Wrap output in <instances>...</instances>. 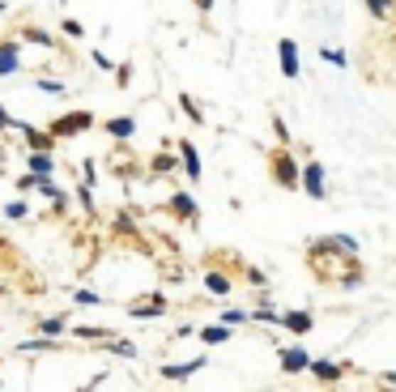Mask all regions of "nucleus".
Returning <instances> with one entry per match:
<instances>
[{
  "instance_id": "dca6fc26",
  "label": "nucleus",
  "mask_w": 396,
  "mask_h": 392,
  "mask_svg": "<svg viewBox=\"0 0 396 392\" xmlns=\"http://www.w3.org/2000/svg\"><path fill=\"white\" fill-rule=\"evenodd\" d=\"M200 341H205V346H222V341H230V324H222V329H200Z\"/></svg>"
},
{
  "instance_id": "f8f14e48",
  "label": "nucleus",
  "mask_w": 396,
  "mask_h": 392,
  "mask_svg": "<svg viewBox=\"0 0 396 392\" xmlns=\"http://www.w3.org/2000/svg\"><path fill=\"white\" fill-rule=\"evenodd\" d=\"M13 128H21V132H26V145H30V149H51V141H55L51 132H38V128H26V124H13Z\"/></svg>"
},
{
  "instance_id": "7ed1b4c3",
  "label": "nucleus",
  "mask_w": 396,
  "mask_h": 392,
  "mask_svg": "<svg viewBox=\"0 0 396 392\" xmlns=\"http://www.w3.org/2000/svg\"><path fill=\"white\" fill-rule=\"evenodd\" d=\"M94 124V115L90 111H73V115H64L60 124H55V137H73V132H85Z\"/></svg>"
},
{
  "instance_id": "c756f323",
  "label": "nucleus",
  "mask_w": 396,
  "mask_h": 392,
  "mask_svg": "<svg viewBox=\"0 0 396 392\" xmlns=\"http://www.w3.org/2000/svg\"><path fill=\"white\" fill-rule=\"evenodd\" d=\"M247 282H252V286H269V277H264L260 269H247Z\"/></svg>"
},
{
  "instance_id": "4be33fe9",
  "label": "nucleus",
  "mask_w": 396,
  "mask_h": 392,
  "mask_svg": "<svg viewBox=\"0 0 396 392\" xmlns=\"http://www.w3.org/2000/svg\"><path fill=\"white\" fill-rule=\"evenodd\" d=\"M26 38H30V43H38V47H51V43H55V38H51V34H43L38 26H30V30H26Z\"/></svg>"
},
{
  "instance_id": "6ab92c4d",
  "label": "nucleus",
  "mask_w": 396,
  "mask_h": 392,
  "mask_svg": "<svg viewBox=\"0 0 396 392\" xmlns=\"http://www.w3.org/2000/svg\"><path fill=\"white\" fill-rule=\"evenodd\" d=\"M273 137H277V145H290V128H286L282 115H273Z\"/></svg>"
},
{
  "instance_id": "a878e982",
  "label": "nucleus",
  "mask_w": 396,
  "mask_h": 392,
  "mask_svg": "<svg viewBox=\"0 0 396 392\" xmlns=\"http://www.w3.org/2000/svg\"><path fill=\"white\" fill-rule=\"evenodd\" d=\"M4 213H9V218H13V222H21V218H26V213H30V205H26V201H13V205H9V209H4Z\"/></svg>"
},
{
  "instance_id": "6e6552de",
  "label": "nucleus",
  "mask_w": 396,
  "mask_h": 392,
  "mask_svg": "<svg viewBox=\"0 0 396 392\" xmlns=\"http://www.w3.org/2000/svg\"><path fill=\"white\" fill-rule=\"evenodd\" d=\"M171 213L183 218V222H196V201H192L188 192H175V196H171Z\"/></svg>"
},
{
  "instance_id": "9b49d317",
  "label": "nucleus",
  "mask_w": 396,
  "mask_h": 392,
  "mask_svg": "<svg viewBox=\"0 0 396 392\" xmlns=\"http://www.w3.org/2000/svg\"><path fill=\"white\" fill-rule=\"evenodd\" d=\"M17 68V43H0V77H13Z\"/></svg>"
},
{
  "instance_id": "c85d7f7f",
  "label": "nucleus",
  "mask_w": 396,
  "mask_h": 392,
  "mask_svg": "<svg viewBox=\"0 0 396 392\" xmlns=\"http://www.w3.org/2000/svg\"><path fill=\"white\" fill-rule=\"evenodd\" d=\"M38 90H47V94H64V85H60V81H47V77L38 81Z\"/></svg>"
},
{
  "instance_id": "39448f33",
  "label": "nucleus",
  "mask_w": 396,
  "mask_h": 392,
  "mask_svg": "<svg viewBox=\"0 0 396 392\" xmlns=\"http://www.w3.org/2000/svg\"><path fill=\"white\" fill-rule=\"evenodd\" d=\"M179 162H183V171H188V179L196 184L205 171H200V154H196V145L192 141H179Z\"/></svg>"
},
{
  "instance_id": "bb28decb",
  "label": "nucleus",
  "mask_w": 396,
  "mask_h": 392,
  "mask_svg": "<svg viewBox=\"0 0 396 392\" xmlns=\"http://www.w3.org/2000/svg\"><path fill=\"white\" fill-rule=\"evenodd\" d=\"M367 9H371L375 17H388V13H392V0H367Z\"/></svg>"
},
{
  "instance_id": "5701e85b",
  "label": "nucleus",
  "mask_w": 396,
  "mask_h": 392,
  "mask_svg": "<svg viewBox=\"0 0 396 392\" xmlns=\"http://www.w3.org/2000/svg\"><path fill=\"white\" fill-rule=\"evenodd\" d=\"M247 316H252V312H243V307H226V312H222V320H226V324H243Z\"/></svg>"
},
{
  "instance_id": "2eb2a0df",
  "label": "nucleus",
  "mask_w": 396,
  "mask_h": 392,
  "mask_svg": "<svg viewBox=\"0 0 396 392\" xmlns=\"http://www.w3.org/2000/svg\"><path fill=\"white\" fill-rule=\"evenodd\" d=\"M30 171H34V175H51V158H47V149H30Z\"/></svg>"
},
{
  "instance_id": "cd10ccee",
  "label": "nucleus",
  "mask_w": 396,
  "mask_h": 392,
  "mask_svg": "<svg viewBox=\"0 0 396 392\" xmlns=\"http://www.w3.org/2000/svg\"><path fill=\"white\" fill-rule=\"evenodd\" d=\"M64 34H68V38H81L85 30H81V21H73V17H64Z\"/></svg>"
},
{
  "instance_id": "f3484780",
  "label": "nucleus",
  "mask_w": 396,
  "mask_h": 392,
  "mask_svg": "<svg viewBox=\"0 0 396 392\" xmlns=\"http://www.w3.org/2000/svg\"><path fill=\"white\" fill-rule=\"evenodd\" d=\"M205 286L213 295H230V277H222V273H205Z\"/></svg>"
},
{
  "instance_id": "2f4dec72",
  "label": "nucleus",
  "mask_w": 396,
  "mask_h": 392,
  "mask_svg": "<svg viewBox=\"0 0 396 392\" xmlns=\"http://www.w3.org/2000/svg\"><path fill=\"white\" fill-rule=\"evenodd\" d=\"M196 9H200V13H209V9H213V0H196Z\"/></svg>"
},
{
  "instance_id": "b1692460",
  "label": "nucleus",
  "mask_w": 396,
  "mask_h": 392,
  "mask_svg": "<svg viewBox=\"0 0 396 392\" xmlns=\"http://www.w3.org/2000/svg\"><path fill=\"white\" fill-rule=\"evenodd\" d=\"M43 333H47V337H60V333H64V316H51V320H43Z\"/></svg>"
},
{
  "instance_id": "20e7f679",
  "label": "nucleus",
  "mask_w": 396,
  "mask_h": 392,
  "mask_svg": "<svg viewBox=\"0 0 396 392\" xmlns=\"http://www.w3.org/2000/svg\"><path fill=\"white\" fill-rule=\"evenodd\" d=\"M277 55H282V73L294 81V77L303 73V68H299V47H294L290 38H282V43H277Z\"/></svg>"
},
{
  "instance_id": "1a4fd4ad",
  "label": "nucleus",
  "mask_w": 396,
  "mask_h": 392,
  "mask_svg": "<svg viewBox=\"0 0 396 392\" xmlns=\"http://www.w3.org/2000/svg\"><path fill=\"white\" fill-rule=\"evenodd\" d=\"M311 324H316V320H311L307 312H282V329H290V333H299V337L311 333Z\"/></svg>"
},
{
  "instance_id": "aec40b11",
  "label": "nucleus",
  "mask_w": 396,
  "mask_h": 392,
  "mask_svg": "<svg viewBox=\"0 0 396 392\" xmlns=\"http://www.w3.org/2000/svg\"><path fill=\"white\" fill-rule=\"evenodd\" d=\"M252 320H264V324H282V312H273V307H256V312H252Z\"/></svg>"
},
{
  "instance_id": "0eeeda50",
  "label": "nucleus",
  "mask_w": 396,
  "mask_h": 392,
  "mask_svg": "<svg viewBox=\"0 0 396 392\" xmlns=\"http://www.w3.org/2000/svg\"><path fill=\"white\" fill-rule=\"evenodd\" d=\"M200 367H205V359H192V363H166V367H162V380H175V384H179V380L196 376Z\"/></svg>"
},
{
  "instance_id": "7c9ffc66",
  "label": "nucleus",
  "mask_w": 396,
  "mask_h": 392,
  "mask_svg": "<svg viewBox=\"0 0 396 392\" xmlns=\"http://www.w3.org/2000/svg\"><path fill=\"white\" fill-rule=\"evenodd\" d=\"M0 128H13V120H9V111L0 107Z\"/></svg>"
},
{
  "instance_id": "9d476101",
  "label": "nucleus",
  "mask_w": 396,
  "mask_h": 392,
  "mask_svg": "<svg viewBox=\"0 0 396 392\" xmlns=\"http://www.w3.org/2000/svg\"><path fill=\"white\" fill-rule=\"evenodd\" d=\"M282 367L286 371H311V359H307V350H282Z\"/></svg>"
},
{
  "instance_id": "4468645a",
  "label": "nucleus",
  "mask_w": 396,
  "mask_h": 392,
  "mask_svg": "<svg viewBox=\"0 0 396 392\" xmlns=\"http://www.w3.org/2000/svg\"><path fill=\"white\" fill-rule=\"evenodd\" d=\"M107 132H111V137H119V141H128V137L137 132V120H128V115H119V120H107Z\"/></svg>"
},
{
  "instance_id": "f257e3e1",
  "label": "nucleus",
  "mask_w": 396,
  "mask_h": 392,
  "mask_svg": "<svg viewBox=\"0 0 396 392\" xmlns=\"http://www.w3.org/2000/svg\"><path fill=\"white\" fill-rule=\"evenodd\" d=\"M269 171H273V184L277 188H299L303 184V166L294 162V154H290V145H282V149H273L269 154Z\"/></svg>"
},
{
  "instance_id": "a211bd4d",
  "label": "nucleus",
  "mask_w": 396,
  "mask_h": 392,
  "mask_svg": "<svg viewBox=\"0 0 396 392\" xmlns=\"http://www.w3.org/2000/svg\"><path fill=\"white\" fill-rule=\"evenodd\" d=\"M179 107H183V115H188V120H192V124H205V111H200V107H196V102H192V98H188V94H183V98H179Z\"/></svg>"
},
{
  "instance_id": "423d86ee",
  "label": "nucleus",
  "mask_w": 396,
  "mask_h": 392,
  "mask_svg": "<svg viewBox=\"0 0 396 392\" xmlns=\"http://www.w3.org/2000/svg\"><path fill=\"white\" fill-rule=\"evenodd\" d=\"M128 312H132L137 320H149V316H162V312H166V299H162V295H149V299H137Z\"/></svg>"
},
{
  "instance_id": "393cba45",
  "label": "nucleus",
  "mask_w": 396,
  "mask_h": 392,
  "mask_svg": "<svg viewBox=\"0 0 396 392\" xmlns=\"http://www.w3.org/2000/svg\"><path fill=\"white\" fill-rule=\"evenodd\" d=\"M171 171H175V158H166V154L154 158V175H171Z\"/></svg>"
},
{
  "instance_id": "412c9836",
  "label": "nucleus",
  "mask_w": 396,
  "mask_h": 392,
  "mask_svg": "<svg viewBox=\"0 0 396 392\" xmlns=\"http://www.w3.org/2000/svg\"><path fill=\"white\" fill-rule=\"evenodd\" d=\"M107 350H115V354H124V359H137V346H128V341H115V337H107Z\"/></svg>"
},
{
  "instance_id": "f03ea898",
  "label": "nucleus",
  "mask_w": 396,
  "mask_h": 392,
  "mask_svg": "<svg viewBox=\"0 0 396 392\" xmlns=\"http://www.w3.org/2000/svg\"><path fill=\"white\" fill-rule=\"evenodd\" d=\"M303 188H307L311 201H324V166L320 162H307L303 166Z\"/></svg>"
},
{
  "instance_id": "ddd939ff",
  "label": "nucleus",
  "mask_w": 396,
  "mask_h": 392,
  "mask_svg": "<svg viewBox=\"0 0 396 392\" xmlns=\"http://www.w3.org/2000/svg\"><path fill=\"white\" fill-rule=\"evenodd\" d=\"M311 376H316L320 384H337V380H341L346 371H341L337 363H311Z\"/></svg>"
}]
</instances>
